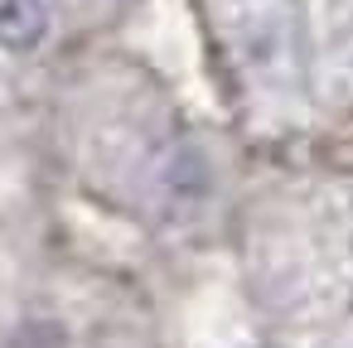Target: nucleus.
<instances>
[{
	"label": "nucleus",
	"instance_id": "1",
	"mask_svg": "<svg viewBox=\"0 0 353 348\" xmlns=\"http://www.w3.org/2000/svg\"><path fill=\"white\" fill-rule=\"evenodd\" d=\"M49 34V6L44 0H0V49L30 54Z\"/></svg>",
	"mask_w": 353,
	"mask_h": 348
}]
</instances>
